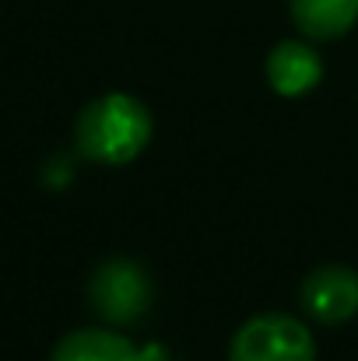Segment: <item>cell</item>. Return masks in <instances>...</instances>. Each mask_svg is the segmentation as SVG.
Wrapping results in <instances>:
<instances>
[{
  "label": "cell",
  "mask_w": 358,
  "mask_h": 361,
  "mask_svg": "<svg viewBox=\"0 0 358 361\" xmlns=\"http://www.w3.org/2000/svg\"><path fill=\"white\" fill-rule=\"evenodd\" d=\"M78 151L99 165H126L151 140V113L141 99L109 92L88 102L78 116Z\"/></svg>",
  "instance_id": "6da1fadb"
},
{
  "label": "cell",
  "mask_w": 358,
  "mask_h": 361,
  "mask_svg": "<svg viewBox=\"0 0 358 361\" xmlns=\"http://www.w3.org/2000/svg\"><path fill=\"white\" fill-rule=\"evenodd\" d=\"M229 361H316V341L302 319L260 312L236 330Z\"/></svg>",
  "instance_id": "7a4b0ae2"
},
{
  "label": "cell",
  "mask_w": 358,
  "mask_h": 361,
  "mask_svg": "<svg viewBox=\"0 0 358 361\" xmlns=\"http://www.w3.org/2000/svg\"><path fill=\"white\" fill-rule=\"evenodd\" d=\"M92 309L113 323V326H130L137 319L148 316L151 309V277L137 259H106L95 274H92Z\"/></svg>",
  "instance_id": "3957f363"
},
{
  "label": "cell",
  "mask_w": 358,
  "mask_h": 361,
  "mask_svg": "<svg viewBox=\"0 0 358 361\" xmlns=\"http://www.w3.org/2000/svg\"><path fill=\"white\" fill-rule=\"evenodd\" d=\"M302 305L309 319L323 326H341L358 316V274L345 263L316 267L302 281Z\"/></svg>",
  "instance_id": "277c9868"
},
{
  "label": "cell",
  "mask_w": 358,
  "mask_h": 361,
  "mask_svg": "<svg viewBox=\"0 0 358 361\" xmlns=\"http://www.w3.org/2000/svg\"><path fill=\"white\" fill-rule=\"evenodd\" d=\"M320 81H323V60L309 42L285 39L267 53V85L278 95L299 99V95L313 92Z\"/></svg>",
  "instance_id": "5b68a950"
},
{
  "label": "cell",
  "mask_w": 358,
  "mask_h": 361,
  "mask_svg": "<svg viewBox=\"0 0 358 361\" xmlns=\"http://www.w3.org/2000/svg\"><path fill=\"white\" fill-rule=\"evenodd\" d=\"M292 21L309 39H341L358 21V0H288Z\"/></svg>",
  "instance_id": "8992f818"
},
{
  "label": "cell",
  "mask_w": 358,
  "mask_h": 361,
  "mask_svg": "<svg viewBox=\"0 0 358 361\" xmlns=\"http://www.w3.org/2000/svg\"><path fill=\"white\" fill-rule=\"evenodd\" d=\"M49 361H141V351L117 330H74L53 348Z\"/></svg>",
  "instance_id": "52a82bcc"
}]
</instances>
